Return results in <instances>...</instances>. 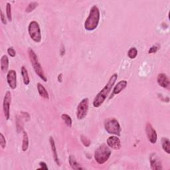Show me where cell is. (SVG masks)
Masks as SVG:
<instances>
[{
  "label": "cell",
  "instance_id": "1",
  "mask_svg": "<svg viewBox=\"0 0 170 170\" xmlns=\"http://www.w3.org/2000/svg\"><path fill=\"white\" fill-rule=\"evenodd\" d=\"M117 78H118V75L116 73L113 74V75L110 77V79L108 80V83L95 97L93 102L94 107L95 108L100 107L103 104V102L105 101V100L106 99L109 93L110 92L113 86H114V83L116 82Z\"/></svg>",
  "mask_w": 170,
  "mask_h": 170
},
{
  "label": "cell",
  "instance_id": "2",
  "mask_svg": "<svg viewBox=\"0 0 170 170\" xmlns=\"http://www.w3.org/2000/svg\"><path fill=\"white\" fill-rule=\"evenodd\" d=\"M100 18H101V14H100L99 9L97 6H93L91 7L89 15L85 21V29L89 31H94L98 27Z\"/></svg>",
  "mask_w": 170,
  "mask_h": 170
},
{
  "label": "cell",
  "instance_id": "3",
  "mask_svg": "<svg viewBox=\"0 0 170 170\" xmlns=\"http://www.w3.org/2000/svg\"><path fill=\"white\" fill-rule=\"evenodd\" d=\"M111 155V150L106 144L103 143L94 151V159L98 164L102 165L106 162Z\"/></svg>",
  "mask_w": 170,
  "mask_h": 170
},
{
  "label": "cell",
  "instance_id": "4",
  "mask_svg": "<svg viewBox=\"0 0 170 170\" xmlns=\"http://www.w3.org/2000/svg\"><path fill=\"white\" fill-rule=\"evenodd\" d=\"M28 53H29L30 62L31 63V65L34 69L35 72V73L39 77V78H41L43 81L47 82V78L45 75L44 71H43L40 63L39 62L38 57L36 53H35V51L31 49H29Z\"/></svg>",
  "mask_w": 170,
  "mask_h": 170
},
{
  "label": "cell",
  "instance_id": "5",
  "mask_svg": "<svg viewBox=\"0 0 170 170\" xmlns=\"http://www.w3.org/2000/svg\"><path fill=\"white\" fill-rule=\"evenodd\" d=\"M104 128L108 134L118 136H120L122 130L121 126L118 121L116 118H110L106 119L104 122Z\"/></svg>",
  "mask_w": 170,
  "mask_h": 170
},
{
  "label": "cell",
  "instance_id": "6",
  "mask_svg": "<svg viewBox=\"0 0 170 170\" xmlns=\"http://www.w3.org/2000/svg\"><path fill=\"white\" fill-rule=\"evenodd\" d=\"M28 32L33 41L36 43H39L41 41V32L40 26H39L37 21H32L29 23L28 27Z\"/></svg>",
  "mask_w": 170,
  "mask_h": 170
},
{
  "label": "cell",
  "instance_id": "7",
  "mask_svg": "<svg viewBox=\"0 0 170 170\" xmlns=\"http://www.w3.org/2000/svg\"><path fill=\"white\" fill-rule=\"evenodd\" d=\"M89 100L88 98H85L78 104L77 109V117L78 120H82L85 118L87 115L89 110Z\"/></svg>",
  "mask_w": 170,
  "mask_h": 170
},
{
  "label": "cell",
  "instance_id": "8",
  "mask_svg": "<svg viewBox=\"0 0 170 170\" xmlns=\"http://www.w3.org/2000/svg\"><path fill=\"white\" fill-rule=\"evenodd\" d=\"M11 102V94L10 91L6 92L5 97L3 98V110L4 115L6 116V120L10 119V104Z\"/></svg>",
  "mask_w": 170,
  "mask_h": 170
},
{
  "label": "cell",
  "instance_id": "9",
  "mask_svg": "<svg viewBox=\"0 0 170 170\" xmlns=\"http://www.w3.org/2000/svg\"><path fill=\"white\" fill-rule=\"evenodd\" d=\"M146 133L150 142L153 143V144L155 143L157 139H158V135H157L155 130L153 128V126L150 123H147L146 124Z\"/></svg>",
  "mask_w": 170,
  "mask_h": 170
},
{
  "label": "cell",
  "instance_id": "10",
  "mask_svg": "<svg viewBox=\"0 0 170 170\" xmlns=\"http://www.w3.org/2000/svg\"><path fill=\"white\" fill-rule=\"evenodd\" d=\"M150 162L151 168L154 170L162 169V163L160 158L155 153H152L150 155Z\"/></svg>",
  "mask_w": 170,
  "mask_h": 170
},
{
  "label": "cell",
  "instance_id": "11",
  "mask_svg": "<svg viewBox=\"0 0 170 170\" xmlns=\"http://www.w3.org/2000/svg\"><path fill=\"white\" fill-rule=\"evenodd\" d=\"M7 82L8 85L13 90L16 89L17 87V73L14 70L9 71L7 75Z\"/></svg>",
  "mask_w": 170,
  "mask_h": 170
},
{
  "label": "cell",
  "instance_id": "12",
  "mask_svg": "<svg viewBox=\"0 0 170 170\" xmlns=\"http://www.w3.org/2000/svg\"><path fill=\"white\" fill-rule=\"evenodd\" d=\"M107 146L113 150H120L122 144L120 139L116 136H110L107 139Z\"/></svg>",
  "mask_w": 170,
  "mask_h": 170
},
{
  "label": "cell",
  "instance_id": "13",
  "mask_svg": "<svg viewBox=\"0 0 170 170\" xmlns=\"http://www.w3.org/2000/svg\"><path fill=\"white\" fill-rule=\"evenodd\" d=\"M157 82L158 85L164 89H168L169 87L170 82L168 76L164 73H160L157 77Z\"/></svg>",
  "mask_w": 170,
  "mask_h": 170
},
{
  "label": "cell",
  "instance_id": "14",
  "mask_svg": "<svg viewBox=\"0 0 170 170\" xmlns=\"http://www.w3.org/2000/svg\"><path fill=\"white\" fill-rule=\"evenodd\" d=\"M128 82L126 81H120L118 82L117 85L114 86V89H113V92L111 94V97L110 99H111L115 94H118L122 91L126 86H127Z\"/></svg>",
  "mask_w": 170,
  "mask_h": 170
},
{
  "label": "cell",
  "instance_id": "15",
  "mask_svg": "<svg viewBox=\"0 0 170 170\" xmlns=\"http://www.w3.org/2000/svg\"><path fill=\"white\" fill-rule=\"evenodd\" d=\"M49 142H50V145L51 147V151L52 153H53V156L55 163L57 164L58 165H60V162H59V156L57 154V150H56V147L55 145V142L53 137H50L49 138Z\"/></svg>",
  "mask_w": 170,
  "mask_h": 170
},
{
  "label": "cell",
  "instance_id": "16",
  "mask_svg": "<svg viewBox=\"0 0 170 170\" xmlns=\"http://www.w3.org/2000/svg\"><path fill=\"white\" fill-rule=\"evenodd\" d=\"M68 162H69L70 165H71V167L73 169H77V170L83 169V168L81 167V165L77 162V161L75 160V158L72 155L69 156Z\"/></svg>",
  "mask_w": 170,
  "mask_h": 170
},
{
  "label": "cell",
  "instance_id": "17",
  "mask_svg": "<svg viewBox=\"0 0 170 170\" xmlns=\"http://www.w3.org/2000/svg\"><path fill=\"white\" fill-rule=\"evenodd\" d=\"M37 90L39 94H40V96L41 97H43V98L45 99H49V93L47 91L46 89L45 88L44 86H43L41 83H37Z\"/></svg>",
  "mask_w": 170,
  "mask_h": 170
},
{
  "label": "cell",
  "instance_id": "18",
  "mask_svg": "<svg viewBox=\"0 0 170 170\" xmlns=\"http://www.w3.org/2000/svg\"><path fill=\"white\" fill-rule=\"evenodd\" d=\"M9 67V59L7 56L4 55L1 59V69L3 73H6Z\"/></svg>",
  "mask_w": 170,
  "mask_h": 170
},
{
  "label": "cell",
  "instance_id": "19",
  "mask_svg": "<svg viewBox=\"0 0 170 170\" xmlns=\"http://www.w3.org/2000/svg\"><path fill=\"white\" fill-rule=\"evenodd\" d=\"M21 75H22V77H23V83L25 85H28L30 82V79H29V77L28 75V71H27V68H25V67H24V66L21 67Z\"/></svg>",
  "mask_w": 170,
  "mask_h": 170
},
{
  "label": "cell",
  "instance_id": "20",
  "mask_svg": "<svg viewBox=\"0 0 170 170\" xmlns=\"http://www.w3.org/2000/svg\"><path fill=\"white\" fill-rule=\"evenodd\" d=\"M162 146L163 150L166 152L167 154L170 153V141L167 138H162Z\"/></svg>",
  "mask_w": 170,
  "mask_h": 170
},
{
  "label": "cell",
  "instance_id": "21",
  "mask_svg": "<svg viewBox=\"0 0 170 170\" xmlns=\"http://www.w3.org/2000/svg\"><path fill=\"white\" fill-rule=\"evenodd\" d=\"M29 147V138L28 134L26 132H23V142H22V150L23 151H27Z\"/></svg>",
  "mask_w": 170,
  "mask_h": 170
},
{
  "label": "cell",
  "instance_id": "22",
  "mask_svg": "<svg viewBox=\"0 0 170 170\" xmlns=\"http://www.w3.org/2000/svg\"><path fill=\"white\" fill-rule=\"evenodd\" d=\"M61 118L64 121V122L65 123L68 127L71 128L72 127V124H73V121L71 116L67 114H63L61 115Z\"/></svg>",
  "mask_w": 170,
  "mask_h": 170
},
{
  "label": "cell",
  "instance_id": "23",
  "mask_svg": "<svg viewBox=\"0 0 170 170\" xmlns=\"http://www.w3.org/2000/svg\"><path fill=\"white\" fill-rule=\"evenodd\" d=\"M137 55H138V50L136 47L130 48L129 51H128V56L130 59H134L136 57Z\"/></svg>",
  "mask_w": 170,
  "mask_h": 170
},
{
  "label": "cell",
  "instance_id": "24",
  "mask_svg": "<svg viewBox=\"0 0 170 170\" xmlns=\"http://www.w3.org/2000/svg\"><path fill=\"white\" fill-rule=\"evenodd\" d=\"M39 3L36 2H30L29 4L27 7H26L25 9V11L27 13H30L33 11L34 10H35L36 7L38 6Z\"/></svg>",
  "mask_w": 170,
  "mask_h": 170
},
{
  "label": "cell",
  "instance_id": "25",
  "mask_svg": "<svg viewBox=\"0 0 170 170\" xmlns=\"http://www.w3.org/2000/svg\"><path fill=\"white\" fill-rule=\"evenodd\" d=\"M6 15L7 19L9 21H12V14H11V7L10 3H7L6 4Z\"/></svg>",
  "mask_w": 170,
  "mask_h": 170
},
{
  "label": "cell",
  "instance_id": "26",
  "mask_svg": "<svg viewBox=\"0 0 170 170\" xmlns=\"http://www.w3.org/2000/svg\"><path fill=\"white\" fill-rule=\"evenodd\" d=\"M81 142L82 144H83L86 147H89L91 144V142L90 139L87 137L83 136V135H82V136H81Z\"/></svg>",
  "mask_w": 170,
  "mask_h": 170
},
{
  "label": "cell",
  "instance_id": "27",
  "mask_svg": "<svg viewBox=\"0 0 170 170\" xmlns=\"http://www.w3.org/2000/svg\"><path fill=\"white\" fill-rule=\"evenodd\" d=\"M0 145H1V147L2 149H4L6 147V138L4 137L2 133L0 134Z\"/></svg>",
  "mask_w": 170,
  "mask_h": 170
},
{
  "label": "cell",
  "instance_id": "28",
  "mask_svg": "<svg viewBox=\"0 0 170 170\" xmlns=\"http://www.w3.org/2000/svg\"><path fill=\"white\" fill-rule=\"evenodd\" d=\"M160 46L159 45H158V44L155 45H153V46L150 47V50L148 51V53H149V54L155 53L156 52L160 49Z\"/></svg>",
  "mask_w": 170,
  "mask_h": 170
},
{
  "label": "cell",
  "instance_id": "29",
  "mask_svg": "<svg viewBox=\"0 0 170 170\" xmlns=\"http://www.w3.org/2000/svg\"><path fill=\"white\" fill-rule=\"evenodd\" d=\"M7 53L9 55L11 56V57H15L16 55V52H15V49H14V47H12L8 48Z\"/></svg>",
  "mask_w": 170,
  "mask_h": 170
},
{
  "label": "cell",
  "instance_id": "30",
  "mask_svg": "<svg viewBox=\"0 0 170 170\" xmlns=\"http://www.w3.org/2000/svg\"><path fill=\"white\" fill-rule=\"evenodd\" d=\"M0 11H1L0 12H1V20L2 21V23L4 25H7V20L6 19V16H5V15H4V14L2 10H0Z\"/></svg>",
  "mask_w": 170,
  "mask_h": 170
},
{
  "label": "cell",
  "instance_id": "31",
  "mask_svg": "<svg viewBox=\"0 0 170 170\" xmlns=\"http://www.w3.org/2000/svg\"><path fill=\"white\" fill-rule=\"evenodd\" d=\"M39 165H40V168L41 169H48V167H47V165L45 162H39Z\"/></svg>",
  "mask_w": 170,
  "mask_h": 170
},
{
  "label": "cell",
  "instance_id": "32",
  "mask_svg": "<svg viewBox=\"0 0 170 170\" xmlns=\"http://www.w3.org/2000/svg\"><path fill=\"white\" fill-rule=\"evenodd\" d=\"M62 80H63V74H60V75L58 76V81L60 82H61Z\"/></svg>",
  "mask_w": 170,
  "mask_h": 170
}]
</instances>
